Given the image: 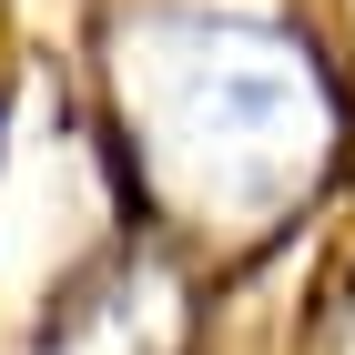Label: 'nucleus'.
<instances>
[{
	"instance_id": "f257e3e1",
	"label": "nucleus",
	"mask_w": 355,
	"mask_h": 355,
	"mask_svg": "<svg viewBox=\"0 0 355 355\" xmlns=\"http://www.w3.org/2000/svg\"><path fill=\"white\" fill-rule=\"evenodd\" d=\"M173 132L183 153H244L254 173L304 163L315 142V82H304V51L284 41H244V31H183L173 41Z\"/></svg>"
}]
</instances>
